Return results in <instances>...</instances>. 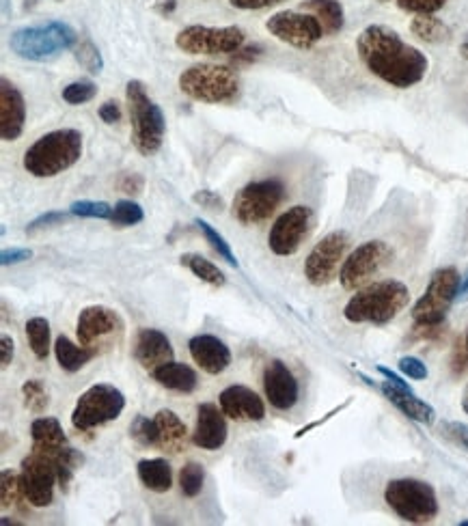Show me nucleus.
I'll use <instances>...</instances> for the list:
<instances>
[{"mask_svg": "<svg viewBox=\"0 0 468 526\" xmlns=\"http://www.w3.org/2000/svg\"><path fill=\"white\" fill-rule=\"evenodd\" d=\"M356 50L369 72L395 89L415 87L428 74V57L389 26H367L356 39Z\"/></svg>", "mask_w": 468, "mask_h": 526, "instance_id": "nucleus-1", "label": "nucleus"}, {"mask_svg": "<svg viewBox=\"0 0 468 526\" xmlns=\"http://www.w3.org/2000/svg\"><path fill=\"white\" fill-rule=\"evenodd\" d=\"M410 302V292L402 281H380L359 289L343 309L352 324L384 326L402 313Z\"/></svg>", "mask_w": 468, "mask_h": 526, "instance_id": "nucleus-2", "label": "nucleus"}, {"mask_svg": "<svg viewBox=\"0 0 468 526\" xmlns=\"http://www.w3.org/2000/svg\"><path fill=\"white\" fill-rule=\"evenodd\" d=\"M82 156V134L72 128L54 130L39 138L24 154V169L33 177H57Z\"/></svg>", "mask_w": 468, "mask_h": 526, "instance_id": "nucleus-3", "label": "nucleus"}, {"mask_svg": "<svg viewBox=\"0 0 468 526\" xmlns=\"http://www.w3.org/2000/svg\"><path fill=\"white\" fill-rule=\"evenodd\" d=\"M78 46V33L65 22H46L41 26H26L9 37V48L20 59L33 63H48L59 57L63 50Z\"/></svg>", "mask_w": 468, "mask_h": 526, "instance_id": "nucleus-4", "label": "nucleus"}, {"mask_svg": "<svg viewBox=\"0 0 468 526\" xmlns=\"http://www.w3.org/2000/svg\"><path fill=\"white\" fill-rule=\"evenodd\" d=\"M126 100L132 121V143L143 156H154L162 147L167 134L162 108L149 98L141 80H130L126 85Z\"/></svg>", "mask_w": 468, "mask_h": 526, "instance_id": "nucleus-5", "label": "nucleus"}, {"mask_svg": "<svg viewBox=\"0 0 468 526\" xmlns=\"http://www.w3.org/2000/svg\"><path fill=\"white\" fill-rule=\"evenodd\" d=\"M180 89L190 100L203 104H227L238 98V76L227 65L201 63L184 69Z\"/></svg>", "mask_w": 468, "mask_h": 526, "instance_id": "nucleus-6", "label": "nucleus"}, {"mask_svg": "<svg viewBox=\"0 0 468 526\" xmlns=\"http://www.w3.org/2000/svg\"><path fill=\"white\" fill-rule=\"evenodd\" d=\"M384 501L397 518L410 524H428L438 516L436 490L421 479H393L384 490Z\"/></svg>", "mask_w": 468, "mask_h": 526, "instance_id": "nucleus-7", "label": "nucleus"}, {"mask_svg": "<svg viewBox=\"0 0 468 526\" xmlns=\"http://www.w3.org/2000/svg\"><path fill=\"white\" fill-rule=\"evenodd\" d=\"M460 292V272L456 268H440L432 274L425 294L412 307V320L417 326H443L445 317Z\"/></svg>", "mask_w": 468, "mask_h": 526, "instance_id": "nucleus-8", "label": "nucleus"}, {"mask_svg": "<svg viewBox=\"0 0 468 526\" xmlns=\"http://www.w3.org/2000/svg\"><path fill=\"white\" fill-rule=\"evenodd\" d=\"M126 408V397L113 384H95L82 393L72 412V425L78 432H91V429L117 421Z\"/></svg>", "mask_w": 468, "mask_h": 526, "instance_id": "nucleus-9", "label": "nucleus"}, {"mask_svg": "<svg viewBox=\"0 0 468 526\" xmlns=\"http://www.w3.org/2000/svg\"><path fill=\"white\" fill-rule=\"evenodd\" d=\"M285 199V186L279 179H261L244 186L233 199V216L242 225H259L279 210Z\"/></svg>", "mask_w": 468, "mask_h": 526, "instance_id": "nucleus-10", "label": "nucleus"}, {"mask_svg": "<svg viewBox=\"0 0 468 526\" xmlns=\"http://www.w3.org/2000/svg\"><path fill=\"white\" fill-rule=\"evenodd\" d=\"M123 328H126V324H123L117 311L102 307V304H95V307H87L85 311H80L76 335L80 345L102 354L104 350H110L115 343L121 341Z\"/></svg>", "mask_w": 468, "mask_h": 526, "instance_id": "nucleus-11", "label": "nucleus"}, {"mask_svg": "<svg viewBox=\"0 0 468 526\" xmlns=\"http://www.w3.org/2000/svg\"><path fill=\"white\" fill-rule=\"evenodd\" d=\"M391 255L393 253L389 244H384L382 240H369L361 244L346 261H343L339 272V281L343 289H348V292L363 289L384 266H387Z\"/></svg>", "mask_w": 468, "mask_h": 526, "instance_id": "nucleus-12", "label": "nucleus"}, {"mask_svg": "<svg viewBox=\"0 0 468 526\" xmlns=\"http://www.w3.org/2000/svg\"><path fill=\"white\" fill-rule=\"evenodd\" d=\"M175 44L186 54H233L244 46V31L238 26H223V29H212V26H186V29L175 37Z\"/></svg>", "mask_w": 468, "mask_h": 526, "instance_id": "nucleus-13", "label": "nucleus"}, {"mask_svg": "<svg viewBox=\"0 0 468 526\" xmlns=\"http://www.w3.org/2000/svg\"><path fill=\"white\" fill-rule=\"evenodd\" d=\"M20 483L26 503L37 509L48 507L54 501V488L59 483L57 466H54L48 455L33 451L22 460Z\"/></svg>", "mask_w": 468, "mask_h": 526, "instance_id": "nucleus-14", "label": "nucleus"}, {"mask_svg": "<svg viewBox=\"0 0 468 526\" xmlns=\"http://www.w3.org/2000/svg\"><path fill=\"white\" fill-rule=\"evenodd\" d=\"M350 248V235L346 231L328 233L322 242L315 244L305 261V276L315 287H324L335 281L339 266L346 259Z\"/></svg>", "mask_w": 468, "mask_h": 526, "instance_id": "nucleus-15", "label": "nucleus"}, {"mask_svg": "<svg viewBox=\"0 0 468 526\" xmlns=\"http://www.w3.org/2000/svg\"><path fill=\"white\" fill-rule=\"evenodd\" d=\"M272 37L298 50H309L324 37L320 20L307 11H279L266 22Z\"/></svg>", "mask_w": 468, "mask_h": 526, "instance_id": "nucleus-16", "label": "nucleus"}, {"mask_svg": "<svg viewBox=\"0 0 468 526\" xmlns=\"http://www.w3.org/2000/svg\"><path fill=\"white\" fill-rule=\"evenodd\" d=\"M313 227V212L307 205H294L289 207L285 214L277 218V223L272 225L268 244L270 251L279 257H289L298 253L302 242L307 240Z\"/></svg>", "mask_w": 468, "mask_h": 526, "instance_id": "nucleus-17", "label": "nucleus"}, {"mask_svg": "<svg viewBox=\"0 0 468 526\" xmlns=\"http://www.w3.org/2000/svg\"><path fill=\"white\" fill-rule=\"evenodd\" d=\"M264 393L270 401L272 408H277L281 412L292 410L298 404L300 389L298 380L294 378V373L289 371V367L283 361H270L266 371H264Z\"/></svg>", "mask_w": 468, "mask_h": 526, "instance_id": "nucleus-18", "label": "nucleus"}, {"mask_svg": "<svg viewBox=\"0 0 468 526\" xmlns=\"http://www.w3.org/2000/svg\"><path fill=\"white\" fill-rule=\"evenodd\" d=\"M225 417L227 414L223 412V408H218L216 404H210V401L201 404L197 408V425L195 432H192V442L199 449L218 451L227 442L229 434Z\"/></svg>", "mask_w": 468, "mask_h": 526, "instance_id": "nucleus-19", "label": "nucleus"}, {"mask_svg": "<svg viewBox=\"0 0 468 526\" xmlns=\"http://www.w3.org/2000/svg\"><path fill=\"white\" fill-rule=\"evenodd\" d=\"M134 358H136V363L151 373L158 367L171 363L175 358V352H173V345L169 337L164 335L162 330L143 328L139 335H136Z\"/></svg>", "mask_w": 468, "mask_h": 526, "instance_id": "nucleus-20", "label": "nucleus"}, {"mask_svg": "<svg viewBox=\"0 0 468 526\" xmlns=\"http://www.w3.org/2000/svg\"><path fill=\"white\" fill-rule=\"evenodd\" d=\"M220 408L233 421H261L266 417V406L249 386L233 384L218 397Z\"/></svg>", "mask_w": 468, "mask_h": 526, "instance_id": "nucleus-21", "label": "nucleus"}, {"mask_svg": "<svg viewBox=\"0 0 468 526\" xmlns=\"http://www.w3.org/2000/svg\"><path fill=\"white\" fill-rule=\"evenodd\" d=\"M26 121V104L22 93L7 78L0 80V136L3 141H18Z\"/></svg>", "mask_w": 468, "mask_h": 526, "instance_id": "nucleus-22", "label": "nucleus"}, {"mask_svg": "<svg viewBox=\"0 0 468 526\" xmlns=\"http://www.w3.org/2000/svg\"><path fill=\"white\" fill-rule=\"evenodd\" d=\"M188 350L192 361H195L205 373L210 376H218L231 365V352L225 345V341H220L214 335H197L192 337L188 343Z\"/></svg>", "mask_w": 468, "mask_h": 526, "instance_id": "nucleus-23", "label": "nucleus"}, {"mask_svg": "<svg viewBox=\"0 0 468 526\" xmlns=\"http://www.w3.org/2000/svg\"><path fill=\"white\" fill-rule=\"evenodd\" d=\"M380 391L399 412L406 414L408 419L417 421L421 425H432L434 423V419H436L434 408L430 404H425L423 399H419L415 395V391L410 389V386H399V384H393L387 380V382L380 384Z\"/></svg>", "mask_w": 468, "mask_h": 526, "instance_id": "nucleus-24", "label": "nucleus"}, {"mask_svg": "<svg viewBox=\"0 0 468 526\" xmlns=\"http://www.w3.org/2000/svg\"><path fill=\"white\" fill-rule=\"evenodd\" d=\"M151 376H154V380L162 386V389L184 393V395L195 393L199 386V378H197L195 369L184 363H175V361L158 367L156 371H151Z\"/></svg>", "mask_w": 468, "mask_h": 526, "instance_id": "nucleus-25", "label": "nucleus"}, {"mask_svg": "<svg viewBox=\"0 0 468 526\" xmlns=\"http://www.w3.org/2000/svg\"><path fill=\"white\" fill-rule=\"evenodd\" d=\"M158 449L169 453H182L186 449V425L173 410H160L156 414Z\"/></svg>", "mask_w": 468, "mask_h": 526, "instance_id": "nucleus-26", "label": "nucleus"}, {"mask_svg": "<svg viewBox=\"0 0 468 526\" xmlns=\"http://www.w3.org/2000/svg\"><path fill=\"white\" fill-rule=\"evenodd\" d=\"M136 475H139L141 483L151 490L164 494L173 488V473L167 460L154 458V460H141L139 466H136Z\"/></svg>", "mask_w": 468, "mask_h": 526, "instance_id": "nucleus-27", "label": "nucleus"}, {"mask_svg": "<svg viewBox=\"0 0 468 526\" xmlns=\"http://www.w3.org/2000/svg\"><path fill=\"white\" fill-rule=\"evenodd\" d=\"M54 354H57V363L61 365V369L67 373L80 371L87 363H91L95 356H98L95 350L85 348V345H76L70 337H65V335H61L57 343H54Z\"/></svg>", "mask_w": 468, "mask_h": 526, "instance_id": "nucleus-28", "label": "nucleus"}, {"mask_svg": "<svg viewBox=\"0 0 468 526\" xmlns=\"http://www.w3.org/2000/svg\"><path fill=\"white\" fill-rule=\"evenodd\" d=\"M300 11L313 13L320 20L324 35H337L343 29V7L339 0H305Z\"/></svg>", "mask_w": 468, "mask_h": 526, "instance_id": "nucleus-29", "label": "nucleus"}, {"mask_svg": "<svg viewBox=\"0 0 468 526\" xmlns=\"http://www.w3.org/2000/svg\"><path fill=\"white\" fill-rule=\"evenodd\" d=\"M31 436H33V447L37 449L67 445V436L63 432L61 423L52 417L35 419L31 425Z\"/></svg>", "mask_w": 468, "mask_h": 526, "instance_id": "nucleus-30", "label": "nucleus"}, {"mask_svg": "<svg viewBox=\"0 0 468 526\" xmlns=\"http://www.w3.org/2000/svg\"><path fill=\"white\" fill-rule=\"evenodd\" d=\"M410 31L425 44H443L451 35L449 26L434 16H417L410 22Z\"/></svg>", "mask_w": 468, "mask_h": 526, "instance_id": "nucleus-31", "label": "nucleus"}, {"mask_svg": "<svg viewBox=\"0 0 468 526\" xmlns=\"http://www.w3.org/2000/svg\"><path fill=\"white\" fill-rule=\"evenodd\" d=\"M180 261H182V266H186L203 283H208L212 287H223L227 283L225 274L220 272L212 261H208V259L197 255V253H186V255H182Z\"/></svg>", "mask_w": 468, "mask_h": 526, "instance_id": "nucleus-32", "label": "nucleus"}, {"mask_svg": "<svg viewBox=\"0 0 468 526\" xmlns=\"http://www.w3.org/2000/svg\"><path fill=\"white\" fill-rule=\"evenodd\" d=\"M26 337H29L33 354L39 361H46L50 354V324L46 317H31V320L26 322Z\"/></svg>", "mask_w": 468, "mask_h": 526, "instance_id": "nucleus-33", "label": "nucleus"}, {"mask_svg": "<svg viewBox=\"0 0 468 526\" xmlns=\"http://www.w3.org/2000/svg\"><path fill=\"white\" fill-rule=\"evenodd\" d=\"M22 498H24V492H22V483H20V473L5 468L3 473H0V505H3V509L20 507Z\"/></svg>", "mask_w": 468, "mask_h": 526, "instance_id": "nucleus-34", "label": "nucleus"}, {"mask_svg": "<svg viewBox=\"0 0 468 526\" xmlns=\"http://www.w3.org/2000/svg\"><path fill=\"white\" fill-rule=\"evenodd\" d=\"M143 218H145V214H143V207L139 203L121 199L113 207L110 225H113V227H134V225H139Z\"/></svg>", "mask_w": 468, "mask_h": 526, "instance_id": "nucleus-35", "label": "nucleus"}, {"mask_svg": "<svg viewBox=\"0 0 468 526\" xmlns=\"http://www.w3.org/2000/svg\"><path fill=\"white\" fill-rule=\"evenodd\" d=\"M22 397H24V406L29 408L31 412H35V414L46 412L48 406H50L48 391H46V386H44V382H41V380L24 382V386H22Z\"/></svg>", "mask_w": 468, "mask_h": 526, "instance_id": "nucleus-36", "label": "nucleus"}, {"mask_svg": "<svg viewBox=\"0 0 468 526\" xmlns=\"http://www.w3.org/2000/svg\"><path fill=\"white\" fill-rule=\"evenodd\" d=\"M195 225H197L199 231L205 235V240H208V244L218 253V257H223V259L229 263V266L238 268V259H236V255H233L231 246L225 242L223 235H220L210 223H205V220H201V218L195 220Z\"/></svg>", "mask_w": 468, "mask_h": 526, "instance_id": "nucleus-37", "label": "nucleus"}, {"mask_svg": "<svg viewBox=\"0 0 468 526\" xmlns=\"http://www.w3.org/2000/svg\"><path fill=\"white\" fill-rule=\"evenodd\" d=\"M205 470L199 462H188L180 473V488L186 498H197L203 490Z\"/></svg>", "mask_w": 468, "mask_h": 526, "instance_id": "nucleus-38", "label": "nucleus"}, {"mask_svg": "<svg viewBox=\"0 0 468 526\" xmlns=\"http://www.w3.org/2000/svg\"><path fill=\"white\" fill-rule=\"evenodd\" d=\"M130 436L141 447H158V425L154 419L136 417L130 425Z\"/></svg>", "mask_w": 468, "mask_h": 526, "instance_id": "nucleus-39", "label": "nucleus"}, {"mask_svg": "<svg viewBox=\"0 0 468 526\" xmlns=\"http://www.w3.org/2000/svg\"><path fill=\"white\" fill-rule=\"evenodd\" d=\"M74 54H76V61L87 69L89 74H100L104 69V59L100 50L93 46L91 39H85L80 41V44L74 48Z\"/></svg>", "mask_w": 468, "mask_h": 526, "instance_id": "nucleus-40", "label": "nucleus"}, {"mask_svg": "<svg viewBox=\"0 0 468 526\" xmlns=\"http://www.w3.org/2000/svg\"><path fill=\"white\" fill-rule=\"evenodd\" d=\"M95 95H98V87H95L93 80H76L63 89V100L70 106L87 104Z\"/></svg>", "mask_w": 468, "mask_h": 526, "instance_id": "nucleus-41", "label": "nucleus"}, {"mask_svg": "<svg viewBox=\"0 0 468 526\" xmlns=\"http://www.w3.org/2000/svg\"><path fill=\"white\" fill-rule=\"evenodd\" d=\"M70 212L76 218L110 220V216H113V205H108L106 201H76L70 205Z\"/></svg>", "mask_w": 468, "mask_h": 526, "instance_id": "nucleus-42", "label": "nucleus"}, {"mask_svg": "<svg viewBox=\"0 0 468 526\" xmlns=\"http://www.w3.org/2000/svg\"><path fill=\"white\" fill-rule=\"evenodd\" d=\"M397 5L399 9L415 13V16H434L436 11L447 5V0H397Z\"/></svg>", "mask_w": 468, "mask_h": 526, "instance_id": "nucleus-43", "label": "nucleus"}, {"mask_svg": "<svg viewBox=\"0 0 468 526\" xmlns=\"http://www.w3.org/2000/svg\"><path fill=\"white\" fill-rule=\"evenodd\" d=\"M440 434H443L453 445L468 451V425L458 421H443L440 423Z\"/></svg>", "mask_w": 468, "mask_h": 526, "instance_id": "nucleus-44", "label": "nucleus"}, {"mask_svg": "<svg viewBox=\"0 0 468 526\" xmlns=\"http://www.w3.org/2000/svg\"><path fill=\"white\" fill-rule=\"evenodd\" d=\"M399 371H402L404 376L410 378V380H425V378H428V367H425V363L419 361V358H415V356L399 358Z\"/></svg>", "mask_w": 468, "mask_h": 526, "instance_id": "nucleus-45", "label": "nucleus"}, {"mask_svg": "<svg viewBox=\"0 0 468 526\" xmlns=\"http://www.w3.org/2000/svg\"><path fill=\"white\" fill-rule=\"evenodd\" d=\"M70 216H72V212H46V214L37 216L35 220H31L29 227H26V233H35L39 229H46L52 225H63Z\"/></svg>", "mask_w": 468, "mask_h": 526, "instance_id": "nucleus-46", "label": "nucleus"}, {"mask_svg": "<svg viewBox=\"0 0 468 526\" xmlns=\"http://www.w3.org/2000/svg\"><path fill=\"white\" fill-rule=\"evenodd\" d=\"M192 201L199 203L201 207H205V210H212V212H223V207H225V201L220 199L212 190H199L197 195L192 197Z\"/></svg>", "mask_w": 468, "mask_h": 526, "instance_id": "nucleus-47", "label": "nucleus"}, {"mask_svg": "<svg viewBox=\"0 0 468 526\" xmlns=\"http://www.w3.org/2000/svg\"><path fill=\"white\" fill-rule=\"evenodd\" d=\"M33 257L31 248H7V251L0 253V263L3 266H16V263L29 261Z\"/></svg>", "mask_w": 468, "mask_h": 526, "instance_id": "nucleus-48", "label": "nucleus"}, {"mask_svg": "<svg viewBox=\"0 0 468 526\" xmlns=\"http://www.w3.org/2000/svg\"><path fill=\"white\" fill-rule=\"evenodd\" d=\"M143 184H145V179L139 173H126L119 179V190L128 192V195H139V192L143 190Z\"/></svg>", "mask_w": 468, "mask_h": 526, "instance_id": "nucleus-49", "label": "nucleus"}, {"mask_svg": "<svg viewBox=\"0 0 468 526\" xmlns=\"http://www.w3.org/2000/svg\"><path fill=\"white\" fill-rule=\"evenodd\" d=\"M229 3L236 9L251 11V9H266V7L281 5V3H285V0H229Z\"/></svg>", "mask_w": 468, "mask_h": 526, "instance_id": "nucleus-50", "label": "nucleus"}, {"mask_svg": "<svg viewBox=\"0 0 468 526\" xmlns=\"http://www.w3.org/2000/svg\"><path fill=\"white\" fill-rule=\"evenodd\" d=\"M100 119H102L104 123H108V126H113V123L121 121V108H119V104L113 102V100L104 102V104L100 106Z\"/></svg>", "mask_w": 468, "mask_h": 526, "instance_id": "nucleus-51", "label": "nucleus"}, {"mask_svg": "<svg viewBox=\"0 0 468 526\" xmlns=\"http://www.w3.org/2000/svg\"><path fill=\"white\" fill-rule=\"evenodd\" d=\"M261 46H246L240 48L238 52H233V63H253L259 59Z\"/></svg>", "mask_w": 468, "mask_h": 526, "instance_id": "nucleus-52", "label": "nucleus"}, {"mask_svg": "<svg viewBox=\"0 0 468 526\" xmlns=\"http://www.w3.org/2000/svg\"><path fill=\"white\" fill-rule=\"evenodd\" d=\"M0 350H3V354H0V367L7 369L13 361V339L9 335H3V339H0Z\"/></svg>", "mask_w": 468, "mask_h": 526, "instance_id": "nucleus-53", "label": "nucleus"}, {"mask_svg": "<svg viewBox=\"0 0 468 526\" xmlns=\"http://www.w3.org/2000/svg\"><path fill=\"white\" fill-rule=\"evenodd\" d=\"M453 369H456L458 373L466 371L468 369V332L464 337V343H462V350L456 352V358H453Z\"/></svg>", "mask_w": 468, "mask_h": 526, "instance_id": "nucleus-54", "label": "nucleus"}, {"mask_svg": "<svg viewBox=\"0 0 468 526\" xmlns=\"http://www.w3.org/2000/svg\"><path fill=\"white\" fill-rule=\"evenodd\" d=\"M175 7H177V0H156V5H154V9L164 18L171 16V13L175 11Z\"/></svg>", "mask_w": 468, "mask_h": 526, "instance_id": "nucleus-55", "label": "nucleus"}, {"mask_svg": "<svg viewBox=\"0 0 468 526\" xmlns=\"http://www.w3.org/2000/svg\"><path fill=\"white\" fill-rule=\"evenodd\" d=\"M458 298L466 300L468 298V274H466V279L460 283V292H458Z\"/></svg>", "mask_w": 468, "mask_h": 526, "instance_id": "nucleus-56", "label": "nucleus"}, {"mask_svg": "<svg viewBox=\"0 0 468 526\" xmlns=\"http://www.w3.org/2000/svg\"><path fill=\"white\" fill-rule=\"evenodd\" d=\"M462 410L468 414V384H466V389H464V395H462Z\"/></svg>", "mask_w": 468, "mask_h": 526, "instance_id": "nucleus-57", "label": "nucleus"}, {"mask_svg": "<svg viewBox=\"0 0 468 526\" xmlns=\"http://www.w3.org/2000/svg\"><path fill=\"white\" fill-rule=\"evenodd\" d=\"M460 52H462V57L468 61V39L460 46Z\"/></svg>", "mask_w": 468, "mask_h": 526, "instance_id": "nucleus-58", "label": "nucleus"}, {"mask_svg": "<svg viewBox=\"0 0 468 526\" xmlns=\"http://www.w3.org/2000/svg\"><path fill=\"white\" fill-rule=\"evenodd\" d=\"M460 526H468V520H462V522H460Z\"/></svg>", "mask_w": 468, "mask_h": 526, "instance_id": "nucleus-59", "label": "nucleus"}, {"mask_svg": "<svg viewBox=\"0 0 468 526\" xmlns=\"http://www.w3.org/2000/svg\"><path fill=\"white\" fill-rule=\"evenodd\" d=\"M378 3H391V0H378Z\"/></svg>", "mask_w": 468, "mask_h": 526, "instance_id": "nucleus-60", "label": "nucleus"}]
</instances>
